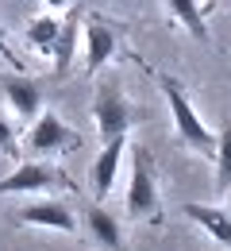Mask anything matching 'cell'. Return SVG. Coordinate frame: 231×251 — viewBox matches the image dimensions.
Instances as JSON below:
<instances>
[{
  "mask_svg": "<svg viewBox=\"0 0 231 251\" xmlns=\"http://www.w3.org/2000/svg\"><path fill=\"white\" fill-rule=\"evenodd\" d=\"M124 147H127V135H116V139H108L104 151L93 158V166H89V186H93V197H97V201H104V197L112 193V186H116Z\"/></svg>",
  "mask_w": 231,
  "mask_h": 251,
  "instance_id": "obj_7",
  "label": "cell"
},
{
  "mask_svg": "<svg viewBox=\"0 0 231 251\" xmlns=\"http://www.w3.org/2000/svg\"><path fill=\"white\" fill-rule=\"evenodd\" d=\"M216 189H231V120L220 124V135H216Z\"/></svg>",
  "mask_w": 231,
  "mask_h": 251,
  "instance_id": "obj_13",
  "label": "cell"
},
{
  "mask_svg": "<svg viewBox=\"0 0 231 251\" xmlns=\"http://www.w3.org/2000/svg\"><path fill=\"white\" fill-rule=\"evenodd\" d=\"M85 228H89V236H93V240H97L104 251H127L120 220L112 217L104 205H93V209H89V217H85Z\"/></svg>",
  "mask_w": 231,
  "mask_h": 251,
  "instance_id": "obj_11",
  "label": "cell"
},
{
  "mask_svg": "<svg viewBox=\"0 0 231 251\" xmlns=\"http://www.w3.org/2000/svg\"><path fill=\"white\" fill-rule=\"evenodd\" d=\"M66 189L69 174L62 166H50L42 158H31V162H20L8 178H0V197L4 193H42V189Z\"/></svg>",
  "mask_w": 231,
  "mask_h": 251,
  "instance_id": "obj_4",
  "label": "cell"
},
{
  "mask_svg": "<svg viewBox=\"0 0 231 251\" xmlns=\"http://www.w3.org/2000/svg\"><path fill=\"white\" fill-rule=\"evenodd\" d=\"M42 4H46L50 12H58V8H69V0H42Z\"/></svg>",
  "mask_w": 231,
  "mask_h": 251,
  "instance_id": "obj_18",
  "label": "cell"
},
{
  "mask_svg": "<svg viewBox=\"0 0 231 251\" xmlns=\"http://www.w3.org/2000/svg\"><path fill=\"white\" fill-rule=\"evenodd\" d=\"M77 35H81V12H77V8H69L66 24L58 27V39H54V47H50L54 74H69V66H73V54H77Z\"/></svg>",
  "mask_w": 231,
  "mask_h": 251,
  "instance_id": "obj_12",
  "label": "cell"
},
{
  "mask_svg": "<svg viewBox=\"0 0 231 251\" xmlns=\"http://www.w3.org/2000/svg\"><path fill=\"white\" fill-rule=\"evenodd\" d=\"M0 151L8 158H23L20 155V143H16V131H12V124H8L4 116H0Z\"/></svg>",
  "mask_w": 231,
  "mask_h": 251,
  "instance_id": "obj_16",
  "label": "cell"
},
{
  "mask_svg": "<svg viewBox=\"0 0 231 251\" xmlns=\"http://www.w3.org/2000/svg\"><path fill=\"white\" fill-rule=\"evenodd\" d=\"M158 85H162L166 100H169V116H173V127H177V139L185 143V147H193L200 155H216V135L208 131V124L197 116V108H193V100L185 93V85L177 81V77H169V74H158Z\"/></svg>",
  "mask_w": 231,
  "mask_h": 251,
  "instance_id": "obj_1",
  "label": "cell"
},
{
  "mask_svg": "<svg viewBox=\"0 0 231 251\" xmlns=\"http://www.w3.org/2000/svg\"><path fill=\"white\" fill-rule=\"evenodd\" d=\"M0 93L8 97L12 112H16L23 124H31L35 116L42 112V93H39L35 77H23V74H4V77H0Z\"/></svg>",
  "mask_w": 231,
  "mask_h": 251,
  "instance_id": "obj_6",
  "label": "cell"
},
{
  "mask_svg": "<svg viewBox=\"0 0 231 251\" xmlns=\"http://www.w3.org/2000/svg\"><path fill=\"white\" fill-rule=\"evenodd\" d=\"M185 217L193 220V224H200L220 248L231 251V213H228V209H220V205H204V201H189V205H185Z\"/></svg>",
  "mask_w": 231,
  "mask_h": 251,
  "instance_id": "obj_9",
  "label": "cell"
},
{
  "mask_svg": "<svg viewBox=\"0 0 231 251\" xmlns=\"http://www.w3.org/2000/svg\"><path fill=\"white\" fill-rule=\"evenodd\" d=\"M16 217L23 220V224H31V228H54V232H77V220L69 213L66 205H58V201H27Z\"/></svg>",
  "mask_w": 231,
  "mask_h": 251,
  "instance_id": "obj_8",
  "label": "cell"
},
{
  "mask_svg": "<svg viewBox=\"0 0 231 251\" xmlns=\"http://www.w3.org/2000/svg\"><path fill=\"white\" fill-rule=\"evenodd\" d=\"M0 54H4V62H12V66H23L20 62V54L8 47V35H4V27H0Z\"/></svg>",
  "mask_w": 231,
  "mask_h": 251,
  "instance_id": "obj_17",
  "label": "cell"
},
{
  "mask_svg": "<svg viewBox=\"0 0 231 251\" xmlns=\"http://www.w3.org/2000/svg\"><path fill=\"white\" fill-rule=\"evenodd\" d=\"M81 43H85V70H89V74H97L100 66L116 54V35H112L108 24H100V20H89V24H85Z\"/></svg>",
  "mask_w": 231,
  "mask_h": 251,
  "instance_id": "obj_10",
  "label": "cell"
},
{
  "mask_svg": "<svg viewBox=\"0 0 231 251\" xmlns=\"http://www.w3.org/2000/svg\"><path fill=\"white\" fill-rule=\"evenodd\" d=\"M93 116H97V131L104 135V143L116 139V135H127V127H131V104H127V97L120 93L116 81H100L97 97H93Z\"/></svg>",
  "mask_w": 231,
  "mask_h": 251,
  "instance_id": "obj_5",
  "label": "cell"
},
{
  "mask_svg": "<svg viewBox=\"0 0 231 251\" xmlns=\"http://www.w3.org/2000/svg\"><path fill=\"white\" fill-rule=\"evenodd\" d=\"M228 193H231V189H228Z\"/></svg>",
  "mask_w": 231,
  "mask_h": 251,
  "instance_id": "obj_19",
  "label": "cell"
},
{
  "mask_svg": "<svg viewBox=\"0 0 231 251\" xmlns=\"http://www.w3.org/2000/svg\"><path fill=\"white\" fill-rule=\"evenodd\" d=\"M58 20L54 16H35L31 24H27V43H31L35 50H46L50 54V47H54V39H58Z\"/></svg>",
  "mask_w": 231,
  "mask_h": 251,
  "instance_id": "obj_15",
  "label": "cell"
},
{
  "mask_svg": "<svg viewBox=\"0 0 231 251\" xmlns=\"http://www.w3.org/2000/svg\"><path fill=\"white\" fill-rule=\"evenodd\" d=\"M77 147H81V135L54 112H39L27 127V151H35V155H66Z\"/></svg>",
  "mask_w": 231,
  "mask_h": 251,
  "instance_id": "obj_3",
  "label": "cell"
},
{
  "mask_svg": "<svg viewBox=\"0 0 231 251\" xmlns=\"http://www.w3.org/2000/svg\"><path fill=\"white\" fill-rule=\"evenodd\" d=\"M127 217L135 220H162L158 197V166L147 147H131V186H127Z\"/></svg>",
  "mask_w": 231,
  "mask_h": 251,
  "instance_id": "obj_2",
  "label": "cell"
},
{
  "mask_svg": "<svg viewBox=\"0 0 231 251\" xmlns=\"http://www.w3.org/2000/svg\"><path fill=\"white\" fill-rule=\"evenodd\" d=\"M166 4H169L173 20L193 35V39H204V35H208V31H204V12H200L197 0H166Z\"/></svg>",
  "mask_w": 231,
  "mask_h": 251,
  "instance_id": "obj_14",
  "label": "cell"
}]
</instances>
